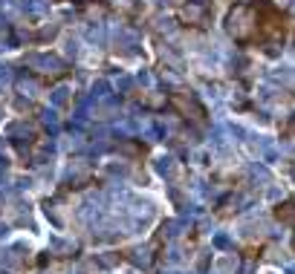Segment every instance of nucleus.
Listing matches in <instances>:
<instances>
[{
  "label": "nucleus",
  "instance_id": "4be33fe9",
  "mask_svg": "<svg viewBox=\"0 0 295 274\" xmlns=\"http://www.w3.org/2000/svg\"><path fill=\"white\" fill-rule=\"evenodd\" d=\"M98 260H101V266H116V263H119L116 254H107V257H98Z\"/></svg>",
  "mask_w": 295,
  "mask_h": 274
},
{
  "label": "nucleus",
  "instance_id": "412c9836",
  "mask_svg": "<svg viewBox=\"0 0 295 274\" xmlns=\"http://www.w3.org/2000/svg\"><path fill=\"white\" fill-rule=\"evenodd\" d=\"M252 176H255V179H269V173H266L263 168H258V165H252Z\"/></svg>",
  "mask_w": 295,
  "mask_h": 274
},
{
  "label": "nucleus",
  "instance_id": "4468645a",
  "mask_svg": "<svg viewBox=\"0 0 295 274\" xmlns=\"http://www.w3.org/2000/svg\"><path fill=\"white\" fill-rule=\"evenodd\" d=\"M87 15L101 21V18H104V6H96V3H90V6H87Z\"/></svg>",
  "mask_w": 295,
  "mask_h": 274
},
{
  "label": "nucleus",
  "instance_id": "a211bd4d",
  "mask_svg": "<svg viewBox=\"0 0 295 274\" xmlns=\"http://www.w3.org/2000/svg\"><path fill=\"white\" fill-rule=\"evenodd\" d=\"M214 245H217V248H229L231 240L226 237V234H217V237H214Z\"/></svg>",
  "mask_w": 295,
  "mask_h": 274
},
{
  "label": "nucleus",
  "instance_id": "39448f33",
  "mask_svg": "<svg viewBox=\"0 0 295 274\" xmlns=\"http://www.w3.org/2000/svg\"><path fill=\"white\" fill-rule=\"evenodd\" d=\"M131 263H133V266H139V269H148V266L154 263V257H151V245L133 248V251H131Z\"/></svg>",
  "mask_w": 295,
  "mask_h": 274
},
{
  "label": "nucleus",
  "instance_id": "f03ea898",
  "mask_svg": "<svg viewBox=\"0 0 295 274\" xmlns=\"http://www.w3.org/2000/svg\"><path fill=\"white\" fill-rule=\"evenodd\" d=\"M26 63L38 69V72H44V75H49V78H58V75H64L67 72V63L58 58V55H46V52H38V55H26Z\"/></svg>",
  "mask_w": 295,
  "mask_h": 274
},
{
  "label": "nucleus",
  "instance_id": "bb28decb",
  "mask_svg": "<svg viewBox=\"0 0 295 274\" xmlns=\"http://www.w3.org/2000/svg\"><path fill=\"white\" fill-rule=\"evenodd\" d=\"M290 3H293V0H272V6H275V9H287Z\"/></svg>",
  "mask_w": 295,
  "mask_h": 274
},
{
  "label": "nucleus",
  "instance_id": "1a4fd4ad",
  "mask_svg": "<svg viewBox=\"0 0 295 274\" xmlns=\"http://www.w3.org/2000/svg\"><path fill=\"white\" fill-rule=\"evenodd\" d=\"M157 170H159L162 176H171V173H174V159H171V156H159V159H157Z\"/></svg>",
  "mask_w": 295,
  "mask_h": 274
},
{
  "label": "nucleus",
  "instance_id": "cd10ccee",
  "mask_svg": "<svg viewBox=\"0 0 295 274\" xmlns=\"http://www.w3.org/2000/svg\"><path fill=\"white\" fill-rule=\"evenodd\" d=\"M171 274H177V272H171Z\"/></svg>",
  "mask_w": 295,
  "mask_h": 274
},
{
  "label": "nucleus",
  "instance_id": "20e7f679",
  "mask_svg": "<svg viewBox=\"0 0 295 274\" xmlns=\"http://www.w3.org/2000/svg\"><path fill=\"white\" fill-rule=\"evenodd\" d=\"M171 104L185 116V119H194V122H200L203 119V107L194 101V95H188V92H177L174 98H171Z\"/></svg>",
  "mask_w": 295,
  "mask_h": 274
},
{
  "label": "nucleus",
  "instance_id": "7ed1b4c3",
  "mask_svg": "<svg viewBox=\"0 0 295 274\" xmlns=\"http://www.w3.org/2000/svg\"><path fill=\"white\" fill-rule=\"evenodd\" d=\"M208 12H211L208 0H188L182 6V21L191 23V26H205L208 23Z\"/></svg>",
  "mask_w": 295,
  "mask_h": 274
},
{
  "label": "nucleus",
  "instance_id": "f8f14e48",
  "mask_svg": "<svg viewBox=\"0 0 295 274\" xmlns=\"http://www.w3.org/2000/svg\"><path fill=\"white\" fill-rule=\"evenodd\" d=\"M110 95V84L107 81H96V87H93V98H107Z\"/></svg>",
  "mask_w": 295,
  "mask_h": 274
},
{
  "label": "nucleus",
  "instance_id": "2eb2a0df",
  "mask_svg": "<svg viewBox=\"0 0 295 274\" xmlns=\"http://www.w3.org/2000/svg\"><path fill=\"white\" fill-rule=\"evenodd\" d=\"M177 228H180V225H177V222H165V225H162V231H159V234H162V237H168V240H171V237H174V234H177Z\"/></svg>",
  "mask_w": 295,
  "mask_h": 274
},
{
  "label": "nucleus",
  "instance_id": "6e6552de",
  "mask_svg": "<svg viewBox=\"0 0 295 274\" xmlns=\"http://www.w3.org/2000/svg\"><path fill=\"white\" fill-rule=\"evenodd\" d=\"M49 98H52V104H55V107H64L67 101H69V90H67V87H55Z\"/></svg>",
  "mask_w": 295,
  "mask_h": 274
},
{
  "label": "nucleus",
  "instance_id": "423d86ee",
  "mask_svg": "<svg viewBox=\"0 0 295 274\" xmlns=\"http://www.w3.org/2000/svg\"><path fill=\"white\" fill-rule=\"evenodd\" d=\"M116 43L122 46V49H136V43H139V38H136V32H131V29H119L116 32Z\"/></svg>",
  "mask_w": 295,
  "mask_h": 274
},
{
  "label": "nucleus",
  "instance_id": "6ab92c4d",
  "mask_svg": "<svg viewBox=\"0 0 295 274\" xmlns=\"http://www.w3.org/2000/svg\"><path fill=\"white\" fill-rule=\"evenodd\" d=\"M145 104H151V107H159V104H165V95H148V98H145Z\"/></svg>",
  "mask_w": 295,
  "mask_h": 274
},
{
  "label": "nucleus",
  "instance_id": "f257e3e1",
  "mask_svg": "<svg viewBox=\"0 0 295 274\" xmlns=\"http://www.w3.org/2000/svg\"><path fill=\"white\" fill-rule=\"evenodd\" d=\"M255 26H258V15H255V9L252 6H246V3H237L234 9L229 12V18H226V29L234 41H249L252 35H255Z\"/></svg>",
  "mask_w": 295,
  "mask_h": 274
},
{
  "label": "nucleus",
  "instance_id": "ddd939ff",
  "mask_svg": "<svg viewBox=\"0 0 295 274\" xmlns=\"http://www.w3.org/2000/svg\"><path fill=\"white\" fill-rule=\"evenodd\" d=\"M87 38H90V41H96V43H101V41H104L101 26H90V29H87Z\"/></svg>",
  "mask_w": 295,
  "mask_h": 274
},
{
  "label": "nucleus",
  "instance_id": "9b49d317",
  "mask_svg": "<svg viewBox=\"0 0 295 274\" xmlns=\"http://www.w3.org/2000/svg\"><path fill=\"white\" fill-rule=\"evenodd\" d=\"M41 122L46 124V127H49L52 133L58 130V119H55V113H52V110H44V116H41Z\"/></svg>",
  "mask_w": 295,
  "mask_h": 274
},
{
  "label": "nucleus",
  "instance_id": "f3484780",
  "mask_svg": "<svg viewBox=\"0 0 295 274\" xmlns=\"http://www.w3.org/2000/svg\"><path fill=\"white\" fill-rule=\"evenodd\" d=\"M55 32H58V26H55V23H49V26H44V29H41V35H38V38H44V41H46V38H52Z\"/></svg>",
  "mask_w": 295,
  "mask_h": 274
},
{
  "label": "nucleus",
  "instance_id": "aec40b11",
  "mask_svg": "<svg viewBox=\"0 0 295 274\" xmlns=\"http://www.w3.org/2000/svg\"><path fill=\"white\" fill-rule=\"evenodd\" d=\"M131 87H133V81L128 78V75H122V78H119V90H122V92H128Z\"/></svg>",
  "mask_w": 295,
  "mask_h": 274
},
{
  "label": "nucleus",
  "instance_id": "9d476101",
  "mask_svg": "<svg viewBox=\"0 0 295 274\" xmlns=\"http://www.w3.org/2000/svg\"><path fill=\"white\" fill-rule=\"evenodd\" d=\"M18 90L23 92V95H35V90H38V84H35L32 78H21V81H18Z\"/></svg>",
  "mask_w": 295,
  "mask_h": 274
},
{
  "label": "nucleus",
  "instance_id": "b1692460",
  "mask_svg": "<svg viewBox=\"0 0 295 274\" xmlns=\"http://www.w3.org/2000/svg\"><path fill=\"white\" fill-rule=\"evenodd\" d=\"M75 52H78V43L69 38V41H67V55H75Z\"/></svg>",
  "mask_w": 295,
  "mask_h": 274
},
{
  "label": "nucleus",
  "instance_id": "0eeeda50",
  "mask_svg": "<svg viewBox=\"0 0 295 274\" xmlns=\"http://www.w3.org/2000/svg\"><path fill=\"white\" fill-rule=\"evenodd\" d=\"M275 216H278L281 222H295V202H284V205H278V208H275Z\"/></svg>",
  "mask_w": 295,
  "mask_h": 274
},
{
  "label": "nucleus",
  "instance_id": "393cba45",
  "mask_svg": "<svg viewBox=\"0 0 295 274\" xmlns=\"http://www.w3.org/2000/svg\"><path fill=\"white\" fill-rule=\"evenodd\" d=\"M252 269H255V260H246L243 269H240V274H252Z\"/></svg>",
  "mask_w": 295,
  "mask_h": 274
},
{
  "label": "nucleus",
  "instance_id": "dca6fc26",
  "mask_svg": "<svg viewBox=\"0 0 295 274\" xmlns=\"http://www.w3.org/2000/svg\"><path fill=\"white\" fill-rule=\"evenodd\" d=\"M157 29H159V32H168V35H171V32H174V23H171L168 18H159V21H157Z\"/></svg>",
  "mask_w": 295,
  "mask_h": 274
},
{
  "label": "nucleus",
  "instance_id": "a878e982",
  "mask_svg": "<svg viewBox=\"0 0 295 274\" xmlns=\"http://www.w3.org/2000/svg\"><path fill=\"white\" fill-rule=\"evenodd\" d=\"M139 84L148 87V84H151V72H139Z\"/></svg>",
  "mask_w": 295,
  "mask_h": 274
},
{
  "label": "nucleus",
  "instance_id": "5701e85b",
  "mask_svg": "<svg viewBox=\"0 0 295 274\" xmlns=\"http://www.w3.org/2000/svg\"><path fill=\"white\" fill-rule=\"evenodd\" d=\"M9 78H12L9 66H0V87H3V84H9Z\"/></svg>",
  "mask_w": 295,
  "mask_h": 274
}]
</instances>
